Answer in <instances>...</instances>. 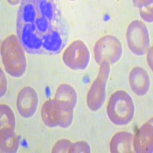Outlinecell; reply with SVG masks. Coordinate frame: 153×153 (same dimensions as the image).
Here are the masks:
<instances>
[{
	"mask_svg": "<svg viewBox=\"0 0 153 153\" xmlns=\"http://www.w3.org/2000/svg\"><path fill=\"white\" fill-rule=\"evenodd\" d=\"M70 152H91V147L85 141H80L72 144Z\"/></svg>",
	"mask_w": 153,
	"mask_h": 153,
	"instance_id": "ac0fdd59",
	"label": "cell"
},
{
	"mask_svg": "<svg viewBox=\"0 0 153 153\" xmlns=\"http://www.w3.org/2000/svg\"><path fill=\"white\" fill-rule=\"evenodd\" d=\"M19 137L15 130H1V150L2 152H16L19 148Z\"/></svg>",
	"mask_w": 153,
	"mask_h": 153,
	"instance_id": "4fadbf2b",
	"label": "cell"
},
{
	"mask_svg": "<svg viewBox=\"0 0 153 153\" xmlns=\"http://www.w3.org/2000/svg\"><path fill=\"white\" fill-rule=\"evenodd\" d=\"M54 98L59 100L68 102V103H71L73 107H75L76 101H77V96H76L75 90L71 86L66 84H61L58 87L55 93Z\"/></svg>",
	"mask_w": 153,
	"mask_h": 153,
	"instance_id": "5bb4252c",
	"label": "cell"
},
{
	"mask_svg": "<svg viewBox=\"0 0 153 153\" xmlns=\"http://www.w3.org/2000/svg\"><path fill=\"white\" fill-rule=\"evenodd\" d=\"M128 47L134 54L142 56L148 52L150 38L148 28L142 21L134 20L129 24L126 31Z\"/></svg>",
	"mask_w": 153,
	"mask_h": 153,
	"instance_id": "52a82bcc",
	"label": "cell"
},
{
	"mask_svg": "<svg viewBox=\"0 0 153 153\" xmlns=\"http://www.w3.org/2000/svg\"><path fill=\"white\" fill-rule=\"evenodd\" d=\"M109 119L117 126H126L132 121L135 106L129 94L124 91H117L110 97L106 108Z\"/></svg>",
	"mask_w": 153,
	"mask_h": 153,
	"instance_id": "277c9868",
	"label": "cell"
},
{
	"mask_svg": "<svg viewBox=\"0 0 153 153\" xmlns=\"http://www.w3.org/2000/svg\"><path fill=\"white\" fill-rule=\"evenodd\" d=\"M132 144L136 152H152V119H150L139 128L133 136Z\"/></svg>",
	"mask_w": 153,
	"mask_h": 153,
	"instance_id": "30bf717a",
	"label": "cell"
},
{
	"mask_svg": "<svg viewBox=\"0 0 153 153\" xmlns=\"http://www.w3.org/2000/svg\"><path fill=\"white\" fill-rule=\"evenodd\" d=\"M133 135L128 132L115 134L110 141V148L112 153L132 152Z\"/></svg>",
	"mask_w": 153,
	"mask_h": 153,
	"instance_id": "7c38bea8",
	"label": "cell"
},
{
	"mask_svg": "<svg viewBox=\"0 0 153 153\" xmlns=\"http://www.w3.org/2000/svg\"><path fill=\"white\" fill-rule=\"evenodd\" d=\"M74 109L68 102L55 98L49 100L42 106L41 112L42 121L48 127L68 128L73 121Z\"/></svg>",
	"mask_w": 153,
	"mask_h": 153,
	"instance_id": "3957f363",
	"label": "cell"
},
{
	"mask_svg": "<svg viewBox=\"0 0 153 153\" xmlns=\"http://www.w3.org/2000/svg\"><path fill=\"white\" fill-rule=\"evenodd\" d=\"M16 33L25 52L51 56L65 48L69 31L54 1L24 0L18 11Z\"/></svg>",
	"mask_w": 153,
	"mask_h": 153,
	"instance_id": "6da1fadb",
	"label": "cell"
},
{
	"mask_svg": "<svg viewBox=\"0 0 153 153\" xmlns=\"http://www.w3.org/2000/svg\"><path fill=\"white\" fill-rule=\"evenodd\" d=\"M94 57L97 64L103 61L114 65L120 61L123 54L121 42L113 35H106L96 42L94 48Z\"/></svg>",
	"mask_w": 153,
	"mask_h": 153,
	"instance_id": "8992f818",
	"label": "cell"
},
{
	"mask_svg": "<svg viewBox=\"0 0 153 153\" xmlns=\"http://www.w3.org/2000/svg\"><path fill=\"white\" fill-rule=\"evenodd\" d=\"M110 71V67L107 62L103 61L100 65L97 76L91 84L87 96V106L91 111L99 110L105 103L106 87Z\"/></svg>",
	"mask_w": 153,
	"mask_h": 153,
	"instance_id": "5b68a950",
	"label": "cell"
},
{
	"mask_svg": "<svg viewBox=\"0 0 153 153\" xmlns=\"http://www.w3.org/2000/svg\"><path fill=\"white\" fill-rule=\"evenodd\" d=\"M72 144L73 143L68 139H61L56 143L51 152H70Z\"/></svg>",
	"mask_w": 153,
	"mask_h": 153,
	"instance_id": "e0dca14e",
	"label": "cell"
},
{
	"mask_svg": "<svg viewBox=\"0 0 153 153\" xmlns=\"http://www.w3.org/2000/svg\"><path fill=\"white\" fill-rule=\"evenodd\" d=\"M24 48L17 36L9 35L2 44L1 54L5 71L14 77H20L25 72L27 67Z\"/></svg>",
	"mask_w": 153,
	"mask_h": 153,
	"instance_id": "7a4b0ae2",
	"label": "cell"
},
{
	"mask_svg": "<svg viewBox=\"0 0 153 153\" xmlns=\"http://www.w3.org/2000/svg\"><path fill=\"white\" fill-rule=\"evenodd\" d=\"M38 97L36 91L31 87L22 89L17 97V108L19 113L24 118L33 117L38 107Z\"/></svg>",
	"mask_w": 153,
	"mask_h": 153,
	"instance_id": "9c48e42d",
	"label": "cell"
},
{
	"mask_svg": "<svg viewBox=\"0 0 153 153\" xmlns=\"http://www.w3.org/2000/svg\"><path fill=\"white\" fill-rule=\"evenodd\" d=\"M130 87L136 95L145 96L150 88V79L148 73L141 67H135L129 74Z\"/></svg>",
	"mask_w": 153,
	"mask_h": 153,
	"instance_id": "8fae6325",
	"label": "cell"
},
{
	"mask_svg": "<svg viewBox=\"0 0 153 153\" xmlns=\"http://www.w3.org/2000/svg\"><path fill=\"white\" fill-rule=\"evenodd\" d=\"M135 2V1H134ZM135 4L139 7L142 19L147 22H152V1H138Z\"/></svg>",
	"mask_w": 153,
	"mask_h": 153,
	"instance_id": "2e32d148",
	"label": "cell"
},
{
	"mask_svg": "<svg viewBox=\"0 0 153 153\" xmlns=\"http://www.w3.org/2000/svg\"><path fill=\"white\" fill-rule=\"evenodd\" d=\"M91 54L87 45L80 40H76L66 48L63 54V61L73 71H84L88 67Z\"/></svg>",
	"mask_w": 153,
	"mask_h": 153,
	"instance_id": "ba28073f",
	"label": "cell"
},
{
	"mask_svg": "<svg viewBox=\"0 0 153 153\" xmlns=\"http://www.w3.org/2000/svg\"><path fill=\"white\" fill-rule=\"evenodd\" d=\"M1 130L2 129H12L16 128V120L14 113L9 106L1 105Z\"/></svg>",
	"mask_w": 153,
	"mask_h": 153,
	"instance_id": "9a60e30c",
	"label": "cell"
}]
</instances>
